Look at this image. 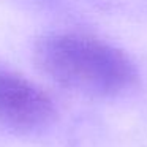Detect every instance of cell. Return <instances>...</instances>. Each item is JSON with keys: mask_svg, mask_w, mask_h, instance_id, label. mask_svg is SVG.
Returning <instances> with one entry per match:
<instances>
[{"mask_svg": "<svg viewBox=\"0 0 147 147\" xmlns=\"http://www.w3.org/2000/svg\"><path fill=\"white\" fill-rule=\"evenodd\" d=\"M51 96L26 78L0 71V128L11 133H38L52 123Z\"/></svg>", "mask_w": 147, "mask_h": 147, "instance_id": "obj_2", "label": "cell"}, {"mask_svg": "<svg viewBox=\"0 0 147 147\" xmlns=\"http://www.w3.org/2000/svg\"><path fill=\"white\" fill-rule=\"evenodd\" d=\"M35 60L65 89L90 96H117L139 81L136 65L108 43L78 33H51L36 43Z\"/></svg>", "mask_w": 147, "mask_h": 147, "instance_id": "obj_1", "label": "cell"}]
</instances>
